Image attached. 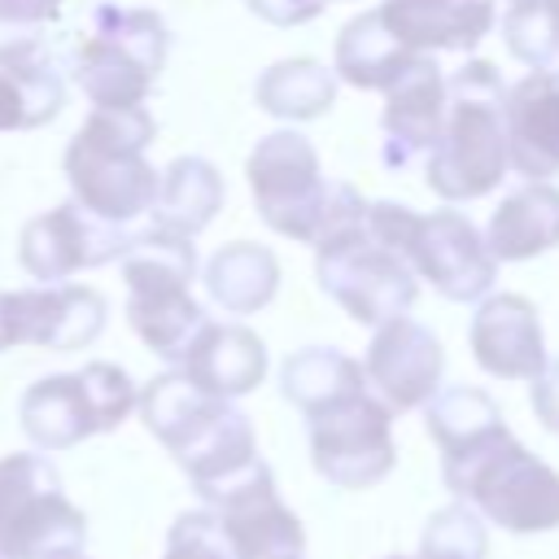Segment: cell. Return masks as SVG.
<instances>
[{"instance_id": "obj_36", "label": "cell", "mask_w": 559, "mask_h": 559, "mask_svg": "<svg viewBox=\"0 0 559 559\" xmlns=\"http://www.w3.org/2000/svg\"><path fill=\"white\" fill-rule=\"evenodd\" d=\"M61 559H87V555H83V550H79V555H61Z\"/></svg>"}, {"instance_id": "obj_1", "label": "cell", "mask_w": 559, "mask_h": 559, "mask_svg": "<svg viewBox=\"0 0 559 559\" xmlns=\"http://www.w3.org/2000/svg\"><path fill=\"white\" fill-rule=\"evenodd\" d=\"M441 480L454 502H467L480 520L507 533L524 537L559 528V472L537 459L507 419L454 450H441Z\"/></svg>"}, {"instance_id": "obj_7", "label": "cell", "mask_w": 559, "mask_h": 559, "mask_svg": "<svg viewBox=\"0 0 559 559\" xmlns=\"http://www.w3.org/2000/svg\"><path fill=\"white\" fill-rule=\"evenodd\" d=\"M87 542V515L66 498L57 467L39 450L0 459V555L61 559Z\"/></svg>"}, {"instance_id": "obj_29", "label": "cell", "mask_w": 559, "mask_h": 559, "mask_svg": "<svg viewBox=\"0 0 559 559\" xmlns=\"http://www.w3.org/2000/svg\"><path fill=\"white\" fill-rule=\"evenodd\" d=\"M424 424H428V437L437 441V450H454V445L472 441L476 432L502 424V411L476 384H441L424 402Z\"/></svg>"}, {"instance_id": "obj_38", "label": "cell", "mask_w": 559, "mask_h": 559, "mask_svg": "<svg viewBox=\"0 0 559 559\" xmlns=\"http://www.w3.org/2000/svg\"><path fill=\"white\" fill-rule=\"evenodd\" d=\"M293 559H306V555H293Z\"/></svg>"}, {"instance_id": "obj_2", "label": "cell", "mask_w": 559, "mask_h": 559, "mask_svg": "<svg viewBox=\"0 0 559 559\" xmlns=\"http://www.w3.org/2000/svg\"><path fill=\"white\" fill-rule=\"evenodd\" d=\"M135 411H140L144 428L188 472L197 498L214 493L218 485H227L258 459L249 415L236 402L201 393L179 367L153 376L135 393Z\"/></svg>"}, {"instance_id": "obj_17", "label": "cell", "mask_w": 559, "mask_h": 559, "mask_svg": "<svg viewBox=\"0 0 559 559\" xmlns=\"http://www.w3.org/2000/svg\"><path fill=\"white\" fill-rule=\"evenodd\" d=\"M17 301V345L70 354L87 349L109 319V301L92 284H31L13 288Z\"/></svg>"}, {"instance_id": "obj_5", "label": "cell", "mask_w": 559, "mask_h": 559, "mask_svg": "<svg viewBox=\"0 0 559 559\" xmlns=\"http://www.w3.org/2000/svg\"><path fill=\"white\" fill-rule=\"evenodd\" d=\"M170 52V31L153 9L96 4L74 48L70 74L92 109L144 105Z\"/></svg>"}, {"instance_id": "obj_14", "label": "cell", "mask_w": 559, "mask_h": 559, "mask_svg": "<svg viewBox=\"0 0 559 559\" xmlns=\"http://www.w3.org/2000/svg\"><path fill=\"white\" fill-rule=\"evenodd\" d=\"M367 389L397 415V411H419L445 376V349L437 332L411 314H397L376 328L367 358H362Z\"/></svg>"}, {"instance_id": "obj_33", "label": "cell", "mask_w": 559, "mask_h": 559, "mask_svg": "<svg viewBox=\"0 0 559 559\" xmlns=\"http://www.w3.org/2000/svg\"><path fill=\"white\" fill-rule=\"evenodd\" d=\"M528 402H533V415L546 432L559 437V358H546V367L528 380Z\"/></svg>"}, {"instance_id": "obj_23", "label": "cell", "mask_w": 559, "mask_h": 559, "mask_svg": "<svg viewBox=\"0 0 559 559\" xmlns=\"http://www.w3.org/2000/svg\"><path fill=\"white\" fill-rule=\"evenodd\" d=\"M280 258L258 245V240H231L223 249L210 253V262L201 266V284H205V297L223 310V314H258L275 301L280 293Z\"/></svg>"}, {"instance_id": "obj_24", "label": "cell", "mask_w": 559, "mask_h": 559, "mask_svg": "<svg viewBox=\"0 0 559 559\" xmlns=\"http://www.w3.org/2000/svg\"><path fill=\"white\" fill-rule=\"evenodd\" d=\"M223 197H227V183H223L218 166L197 153H183V157L166 162V170H157V197H153L148 214H153V227H162V231L197 236L218 218Z\"/></svg>"}, {"instance_id": "obj_30", "label": "cell", "mask_w": 559, "mask_h": 559, "mask_svg": "<svg viewBox=\"0 0 559 559\" xmlns=\"http://www.w3.org/2000/svg\"><path fill=\"white\" fill-rule=\"evenodd\" d=\"M502 44L528 70H559V0H511Z\"/></svg>"}, {"instance_id": "obj_27", "label": "cell", "mask_w": 559, "mask_h": 559, "mask_svg": "<svg viewBox=\"0 0 559 559\" xmlns=\"http://www.w3.org/2000/svg\"><path fill=\"white\" fill-rule=\"evenodd\" d=\"M358 389H367L362 362H354L336 345H306V349H293L280 362V393L301 415H310V411H319L336 397H349Z\"/></svg>"}, {"instance_id": "obj_20", "label": "cell", "mask_w": 559, "mask_h": 559, "mask_svg": "<svg viewBox=\"0 0 559 559\" xmlns=\"http://www.w3.org/2000/svg\"><path fill=\"white\" fill-rule=\"evenodd\" d=\"M376 17L424 57L472 52L498 22L493 0H384Z\"/></svg>"}, {"instance_id": "obj_4", "label": "cell", "mask_w": 559, "mask_h": 559, "mask_svg": "<svg viewBox=\"0 0 559 559\" xmlns=\"http://www.w3.org/2000/svg\"><path fill=\"white\" fill-rule=\"evenodd\" d=\"M153 135L157 122L144 105L92 109L61 157V170L70 179V201L118 227L148 214L157 197V166L148 162Z\"/></svg>"}, {"instance_id": "obj_13", "label": "cell", "mask_w": 559, "mask_h": 559, "mask_svg": "<svg viewBox=\"0 0 559 559\" xmlns=\"http://www.w3.org/2000/svg\"><path fill=\"white\" fill-rule=\"evenodd\" d=\"M127 227L87 214L79 201H61L35 214L17 236V266L35 284H66L79 271L118 262L127 249Z\"/></svg>"}, {"instance_id": "obj_37", "label": "cell", "mask_w": 559, "mask_h": 559, "mask_svg": "<svg viewBox=\"0 0 559 559\" xmlns=\"http://www.w3.org/2000/svg\"><path fill=\"white\" fill-rule=\"evenodd\" d=\"M384 559H411V555H384Z\"/></svg>"}, {"instance_id": "obj_3", "label": "cell", "mask_w": 559, "mask_h": 559, "mask_svg": "<svg viewBox=\"0 0 559 559\" xmlns=\"http://www.w3.org/2000/svg\"><path fill=\"white\" fill-rule=\"evenodd\" d=\"M502 92L507 83L485 57H472L445 74V118L432 148L424 153V179L441 201H480L507 179Z\"/></svg>"}, {"instance_id": "obj_34", "label": "cell", "mask_w": 559, "mask_h": 559, "mask_svg": "<svg viewBox=\"0 0 559 559\" xmlns=\"http://www.w3.org/2000/svg\"><path fill=\"white\" fill-rule=\"evenodd\" d=\"M245 4L253 17L271 26H306L328 9V0H245Z\"/></svg>"}, {"instance_id": "obj_26", "label": "cell", "mask_w": 559, "mask_h": 559, "mask_svg": "<svg viewBox=\"0 0 559 559\" xmlns=\"http://www.w3.org/2000/svg\"><path fill=\"white\" fill-rule=\"evenodd\" d=\"M336 87H341V79L323 61L288 57L258 74L253 100L262 114H271L280 122H314L336 105Z\"/></svg>"}, {"instance_id": "obj_9", "label": "cell", "mask_w": 559, "mask_h": 559, "mask_svg": "<svg viewBox=\"0 0 559 559\" xmlns=\"http://www.w3.org/2000/svg\"><path fill=\"white\" fill-rule=\"evenodd\" d=\"M306 441L314 472L336 489H371L397 463L393 411L371 389H358L349 397L310 411Z\"/></svg>"}, {"instance_id": "obj_39", "label": "cell", "mask_w": 559, "mask_h": 559, "mask_svg": "<svg viewBox=\"0 0 559 559\" xmlns=\"http://www.w3.org/2000/svg\"><path fill=\"white\" fill-rule=\"evenodd\" d=\"M328 4H332V0H328Z\"/></svg>"}, {"instance_id": "obj_21", "label": "cell", "mask_w": 559, "mask_h": 559, "mask_svg": "<svg viewBox=\"0 0 559 559\" xmlns=\"http://www.w3.org/2000/svg\"><path fill=\"white\" fill-rule=\"evenodd\" d=\"M480 236L493 262H528L550 253L559 245V188L550 179H524L493 205Z\"/></svg>"}, {"instance_id": "obj_6", "label": "cell", "mask_w": 559, "mask_h": 559, "mask_svg": "<svg viewBox=\"0 0 559 559\" xmlns=\"http://www.w3.org/2000/svg\"><path fill=\"white\" fill-rule=\"evenodd\" d=\"M135 380L118 362L39 376L17 402V424L35 450H70L96 432H114L135 411Z\"/></svg>"}, {"instance_id": "obj_35", "label": "cell", "mask_w": 559, "mask_h": 559, "mask_svg": "<svg viewBox=\"0 0 559 559\" xmlns=\"http://www.w3.org/2000/svg\"><path fill=\"white\" fill-rule=\"evenodd\" d=\"M17 345V301L9 288H0V354Z\"/></svg>"}, {"instance_id": "obj_31", "label": "cell", "mask_w": 559, "mask_h": 559, "mask_svg": "<svg viewBox=\"0 0 559 559\" xmlns=\"http://www.w3.org/2000/svg\"><path fill=\"white\" fill-rule=\"evenodd\" d=\"M415 559H489V528L467 502L437 507L419 528Z\"/></svg>"}, {"instance_id": "obj_32", "label": "cell", "mask_w": 559, "mask_h": 559, "mask_svg": "<svg viewBox=\"0 0 559 559\" xmlns=\"http://www.w3.org/2000/svg\"><path fill=\"white\" fill-rule=\"evenodd\" d=\"M162 559H231L214 511H205V507L183 511L166 533V555Z\"/></svg>"}, {"instance_id": "obj_22", "label": "cell", "mask_w": 559, "mask_h": 559, "mask_svg": "<svg viewBox=\"0 0 559 559\" xmlns=\"http://www.w3.org/2000/svg\"><path fill=\"white\" fill-rule=\"evenodd\" d=\"M205 306L192 297V284L179 280H144L127 284V323L131 332L170 367H179L192 336L205 328Z\"/></svg>"}, {"instance_id": "obj_25", "label": "cell", "mask_w": 559, "mask_h": 559, "mask_svg": "<svg viewBox=\"0 0 559 559\" xmlns=\"http://www.w3.org/2000/svg\"><path fill=\"white\" fill-rule=\"evenodd\" d=\"M336 66H332V74L341 79V83H349V87H358V92H384L419 52H411L380 17H376V9H367V13H358V17H349L341 31H336Z\"/></svg>"}, {"instance_id": "obj_12", "label": "cell", "mask_w": 559, "mask_h": 559, "mask_svg": "<svg viewBox=\"0 0 559 559\" xmlns=\"http://www.w3.org/2000/svg\"><path fill=\"white\" fill-rule=\"evenodd\" d=\"M214 511L231 559H293L306 555V524L280 498L271 463L258 454L240 476L201 498Z\"/></svg>"}, {"instance_id": "obj_8", "label": "cell", "mask_w": 559, "mask_h": 559, "mask_svg": "<svg viewBox=\"0 0 559 559\" xmlns=\"http://www.w3.org/2000/svg\"><path fill=\"white\" fill-rule=\"evenodd\" d=\"M314 280L354 323L367 328L411 314L419 301L415 271L393 249L376 245L362 223L314 245Z\"/></svg>"}, {"instance_id": "obj_10", "label": "cell", "mask_w": 559, "mask_h": 559, "mask_svg": "<svg viewBox=\"0 0 559 559\" xmlns=\"http://www.w3.org/2000/svg\"><path fill=\"white\" fill-rule=\"evenodd\" d=\"M245 179L253 192V210L271 231L288 236L297 245L314 240L328 179H323L314 144L301 131L280 127V131L262 135L245 157Z\"/></svg>"}, {"instance_id": "obj_40", "label": "cell", "mask_w": 559, "mask_h": 559, "mask_svg": "<svg viewBox=\"0 0 559 559\" xmlns=\"http://www.w3.org/2000/svg\"><path fill=\"white\" fill-rule=\"evenodd\" d=\"M0 559H4V555H0Z\"/></svg>"}, {"instance_id": "obj_15", "label": "cell", "mask_w": 559, "mask_h": 559, "mask_svg": "<svg viewBox=\"0 0 559 559\" xmlns=\"http://www.w3.org/2000/svg\"><path fill=\"white\" fill-rule=\"evenodd\" d=\"M445 118V70L437 57H415L389 87H384V109H380V162L389 170L415 166Z\"/></svg>"}, {"instance_id": "obj_19", "label": "cell", "mask_w": 559, "mask_h": 559, "mask_svg": "<svg viewBox=\"0 0 559 559\" xmlns=\"http://www.w3.org/2000/svg\"><path fill=\"white\" fill-rule=\"evenodd\" d=\"M179 371L201 393L223 397V402H236V397L253 393L266 380L271 354H266V341L253 328L227 323V319H205V328L183 349Z\"/></svg>"}, {"instance_id": "obj_28", "label": "cell", "mask_w": 559, "mask_h": 559, "mask_svg": "<svg viewBox=\"0 0 559 559\" xmlns=\"http://www.w3.org/2000/svg\"><path fill=\"white\" fill-rule=\"evenodd\" d=\"M61 105H66V83L44 57L0 61V131H35L52 122Z\"/></svg>"}, {"instance_id": "obj_16", "label": "cell", "mask_w": 559, "mask_h": 559, "mask_svg": "<svg viewBox=\"0 0 559 559\" xmlns=\"http://www.w3.org/2000/svg\"><path fill=\"white\" fill-rule=\"evenodd\" d=\"M467 341L476 367L493 380H533L550 358L537 306L520 293H485L476 301Z\"/></svg>"}, {"instance_id": "obj_11", "label": "cell", "mask_w": 559, "mask_h": 559, "mask_svg": "<svg viewBox=\"0 0 559 559\" xmlns=\"http://www.w3.org/2000/svg\"><path fill=\"white\" fill-rule=\"evenodd\" d=\"M402 262L437 288L445 301H467L476 306L485 293H493L498 262L480 236V227L463 210H432V214H411L402 240H397Z\"/></svg>"}, {"instance_id": "obj_18", "label": "cell", "mask_w": 559, "mask_h": 559, "mask_svg": "<svg viewBox=\"0 0 559 559\" xmlns=\"http://www.w3.org/2000/svg\"><path fill=\"white\" fill-rule=\"evenodd\" d=\"M507 166L524 179L559 175V70H528L502 92Z\"/></svg>"}]
</instances>
